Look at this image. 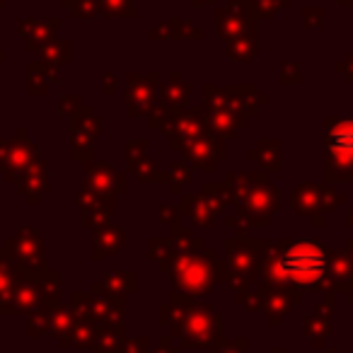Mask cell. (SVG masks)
I'll return each instance as SVG.
<instances>
[{
  "mask_svg": "<svg viewBox=\"0 0 353 353\" xmlns=\"http://www.w3.org/2000/svg\"><path fill=\"white\" fill-rule=\"evenodd\" d=\"M324 266V254L319 247L314 245H295L285 252L283 256L279 259V274L285 276V279L293 281H314L322 276Z\"/></svg>",
  "mask_w": 353,
  "mask_h": 353,
  "instance_id": "obj_1",
  "label": "cell"
},
{
  "mask_svg": "<svg viewBox=\"0 0 353 353\" xmlns=\"http://www.w3.org/2000/svg\"><path fill=\"white\" fill-rule=\"evenodd\" d=\"M329 145H332V150L336 155L353 157V123L334 128L332 136H329Z\"/></svg>",
  "mask_w": 353,
  "mask_h": 353,
  "instance_id": "obj_2",
  "label": "cell"
}]
</instances>
